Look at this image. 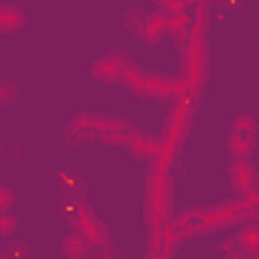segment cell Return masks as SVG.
<instances>
[{
	"label": "cell",
	"instance_id": "cell-1",
	"mask_svg": "<svg viewBox=\"0 0 259 259\" xmlns=\"http://www.w3.org/2000/svg\"><path fill=\"white\" fill-rule=\"evenodd\" d=\"M125 85L132 89L135 95H141V98H174L183 89L180 79L159 76V73H141L138 67H132L125 73Z\"/></svg>",
	"mask_w": 259,
	"mask_h": 259
},
{
	"label": "cell",
	"instance_id": "cell-2",
	"mask_svg": "<svg viewBox=\"0 0 259 259\" xmlns=\"http://www.w3.org/2000/svg\"><path fill=\"white\" fill-rule=\"evenodd\" d=\"M132 67H135L132 64V55H128L125 49H113V52L101 55L92 64V76L101 79V82H119V79H125V73L132 70Z\"/></svg>",
	"mask_w": 259,
	"mask_h": 259
},
{
	"label": "cell",
	"instance_id": "cell-3",
	"mask_svg": "<svg viewBox=\"0 0 259 259\" xmlns=\"http://www.w3.org/2000/svg\"><path fill=\"white\" fill-rule=\"evenodd\" d=\"M135 135V128L122 122V119H110V116H95V141L98 144H110V147H122L128 144V138Z\"/></svg>",
	"mask_w": 259,
	"mask_h": 259
},
{
	"label": "cell",
	"instance_id": "cell-4",
	"mask_svg": "<svg viewBox=\"0 0 259 259\" xmlns=\"http://www.w3.org/2000/svg\"><path fill=\"white\" fill-rule=\"evenodd\" d=\"M229 183L238 195H250L256 192V168L247 162V159H235L229 165Z\"/></svg>",
	"mask_w": 259,
	"mask_h": 259
},
{
	"label": "cell",
	"instance_id": "cell-5",
	"mask_svg": "<svg viewBox=\"0 0 259 259\" xmlns=\"http://www.w3.org/2000/svg\"><path fill=\"white\" fill-rule=\"evenodd\" d=\"M183 61H186V85H189V89L201 85V76H204V64H201V61H204V49H201L198 40H189V43H186Z\"/></svg>",
	"mask_w": 259,
	"mask_h": 259
},
{
	"label": "cell",
	"instance_id": "cell-6",
	"mask_svg": "<svg viewBox=\"0 0 259 259\" xmlns=\"http://www.w3.org/2000/svg\"><path fill=\"white\" fill-rule=\"evenodd\" d=\"M64 141H67L70 147H82V144L95 141V116L82 113V116H76L73 122H67V128H64Z\"/></svg>",
	"mask_w": 259,
	"mask_h": 259
},
{
	"label": "cell",
	"instance_id": "cell-7",
	"mask_svg": "<svg viewBox=\"0 0 259 259\" xmlns=\"http://www.w3.org/2000/svg\"><path fill=\"white\" fill-rule=\"evenodd\" d=\"M147 204H150V217L159 223L165 213V183H162V171H153V177L147 180Z\"/></svg>",
	"mask_w": 259,
	"mask_h": 259
},
{
	"label": "cell",
	"instance_id": "cell-8",
	"mask_svg": "<svg viewBox=\"0 0 259 259\" xmlns=\"http://www.w3.org/2000/svg\"><path fill=\"white\" fill-rule=\"evenodd\" d=\"M125 147L132 150L138 159H150V162H156V159H159V153H162V144H159L156 138L141 135V132H135L132 138H128V144H125Z\"/></svg>",
	"mask_w": 259,
	"mask_h": 259
},
{
	"label": "cell",
	"instance_id": "cell-9",
	"mask_svg": "<svg viewBox=\"0 0 259 259\" xmlns=\"http://www.w3.org/2000/svg\"><path fill=\"white\" fill-rule=\"evenodd\" d=\"M92 250H95V244H92L79 229H73V235H64V238H61V253L70 256V259H85Z\"/></svg>",
	"mask_w": 259,
	"mask_h": 259
},
{
	"label": "cell",
	"instance_id": "cell-10",
	"mask_svg": "<svg viewBox=\"0 0 259 259\" xmlns=\"http://www.w3.org/2000/svg\"><path fill=\"white\" fill-rule=\"evenodd\" d=\"M229 153H232V159H250V153H253V135L232 128V135H229Z\"/></svg>",
	"mask_w": 259,
	"mask_h": 259
},
{
	"label": "cell",
	"instance_id": "cell-11",
	"mask_svg": "<svg viewBox=\"0 0 259 259\" xmlns=\"http://www.w3.org/2000/svg\"><path fill=\"white\" fill-rule=\"evenodd\" d=\"M25 25V13L19 10V7H13V4H0V31H16V28H22Z\"/></svg>",
	"mask_w": 259,
	"mask_h": 259
},
{
	"label": "cell",
	"instance_id": "cell-12",
	"mask_svg": "<svg viewBox=\"0 0 259 259\" xmlns=\"http://www.w3.org/2000/svg\"><path fill=\"white\" fill-rule=\"evenodd\" d=\"M235 238H238L244 253H259V226H244Z\"/></svg>",
	"mask_w": 259,
	"mask_h": 259
},
{
	"label": "cell",
	"instance_id": "cell-13",
	"mask_svg": "<svg viewBox=\"0 0 259 259\" xmlns=\"http://www.w3.org/2000/svg\"><path fill=\"white\" fill-rule=\"evenodd\" d=\"M125 25L132 28L141 40H147V28H150V16H144V13H138V10H132L125 16Z\"/></svg>",
	"mask_w": 259,
	"mask_h": 259
},
{
	"label": "cell",
	"instance_id": "cell-14",
	"mask_svg": "<svg viewBox=\"0 0 259 259\" xmlns=\"http://www.w3.org/2000/svg\"><path fill=\"white\" fill-rule=\"evenodd\" d=\"M13 232H16V217H13V210H0V235H4V238H13Z\"/></svg>",
	"mask_w": 259,
	"mask_h": 259
},
{
	"label": "cell",
	"instance_id": "cell-15",
	"mask_svg": "<svg viewBox=\"0 0 259 259\" xmlns=\"http://www.w3.org/2000/svg\"><path fill=\"white\" fill-rule=\"evenodd\" d=\"M58 177H61V183H64V186H67V189H73V192H76V195H79V192H82V180H79V174H70V171H61V174H58Z\"/></svg>",
	"mask_w": 259,
	"mask_h": 259
},
{
	"label": "cell",
	"instance_id": "cell-16",
	"mask_svg": "<svg viewBox=\"0 0 259 259\" xmlns=\"http://www.w3.org/2000/svg\"><path fill=\"white\" fill-rule=\"evenodd\" d=\"M232 128H238V132H250V135H253V132H256V122H253V116L244 113V116H235Z\"/></svg>",
	"mask_w": 259,
	"mask_h": 259
},
{
	"label": "cell",
	"instance_id": "cell-17",
	"mask_svg": "<svg viewBox=\"0 0 259 259\" xmlns=\"http://www.w3.org/2000/svg\"><path fill=\"white\" fill-rule=\"evenodd\" d=\"M10 204H13V192H10V186H4L0 189V210H10Z\"/></svg>",
	"mask_w": 259,
	"mask_h": 259
},
{
	"label": "cell",
	"instance_id": "cell-18",
	"mask_svg": "<svg viewBox=\"0 0 259 259\" xmlns=\"http://www.w3.org/2000/svg\"><path fill=\"white\" fill-rule=\"evenodd\" d=\"M0 89H4V104H13L16 101V85L13 82H4Z\"/></svg>",
	"mask_w": 259,
	"mask_h": 259
}]
</instances>
